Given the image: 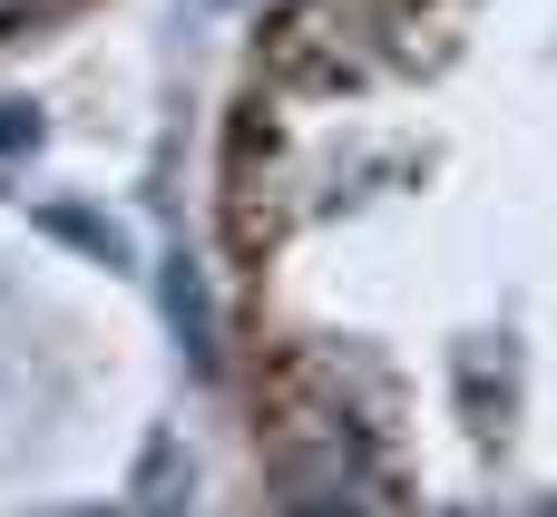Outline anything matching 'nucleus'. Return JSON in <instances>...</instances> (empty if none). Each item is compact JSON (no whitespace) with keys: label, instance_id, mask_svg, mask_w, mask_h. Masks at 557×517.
I'll use <instances>...</instances> for the list:
<instances>
[{"label":"nucleus","instance_id":"f03ea898","mask_svg":"<svg viewBox=\"0 0 557 517\" xmlns=\"http://www.w3.org/2000/svg\"><path fill=\"white\" fill-rule=\"evenodd\" d=\"M20 147H39V108L0 98V156H20Z\"/></svg>","mask_w":557,"mask_h":517},{"label":"nucleus","instance_id":"f257e3e1","mask_svg":"<svg viewBox=\"0 0 557 517\" xmlns=\"http://www.w3.org/2000/svg\"><path fill=\"white\" fill-rule=\"evenodd\" d=\"M166 313H176V332H186V362L196 371H225V352H215V303H206V274L176 254L166 264Z\"/></svg>","mask_w":557,"mask_h":517}]
</instances>
